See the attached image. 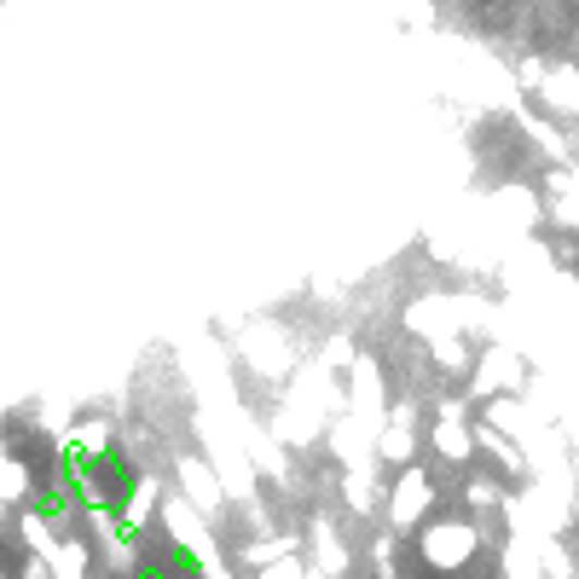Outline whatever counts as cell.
Listing matches in <instances>:
<instances>
[{
  "instance_id": "obj_2",
  "label": "cell",
  "mask_w": 579,
  "mask_h": 579,
  "mask_svg": "<svg viewBox=\"0 0 579 579\" xmlns=\"http://www.w3.org/2000/svg\"><path fill=\"white\" fill-rule=\"evenodd\" d=\"M441 504H446L441 470L429 458H418V463H406V470H395V487L383 493V516H388V528H395V533H418Z\"/></svg>"
},
{
  "instance_id": "obj_3",
  "label": "cell",
  "mask_w": 579,
  "mask_h": 579,
  "mask_svg": "<svg viewBox=\"0 0 579 579\" xmlns=\"http://www.w3.org/2000/svg\"><path fill=\"white\" fill-rule=\"evenodd\" d=\"M545 93V105H551V117H563V122H579V70H556V76L539 87Z\"/></svg>"
},
{
  "instance_id": "obj_1",
  "label": "cell",
  "mask_w": 579,
  "mask_h": 579,
  "mask_svg": "<svg viewBox=\"0 0 579 579\" xmlns=\"http://www.w3.org/2000/svg\"><path fill=\"white\" fill-rule=\"evenodd\" d=\"M412 539H418V556H423L429 579H453V574L475 568L481 556H487V533H481V516H470L463 504H441V510L429 516Z\"/></svg>"
}]
</instances>
